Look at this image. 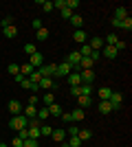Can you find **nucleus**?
Wrapping results in <instances>:
<instances>
[{
	"label": "nucleus",
	"instance_id": "1",
	"mask_svg": "<svg viewBox=\"0 0 132 147\" xmlns=\"http://www.w3.org/2000/svg\"><path fill=\"white\" fill-rule=\"evenodd\" d=\"M9 127L16 129V132H20V129L29 127V119L24 117V114H18V117H11V121H9Z\"/></svg>",
	"mask_w": 132,
	"mask_h": 147
},
{
	"label": "nucleus",
	"instance_id": "2",
	"mask_svg": "<svg viewBox=\"0 0 132 147\" xmlns=\"http://www.w3.org/2000/svg\"><path fill=\"white\" fill-rule=\"evenodd\" d=\"M38 73H40V77H55V64H42V66L38 68Z\"/></svg>",
	"mask_w": 132,
	"mask_h": 147
},
{
	"label": "nucleus",
	"instance_id": "3",
	"mask_svg": "<svg viewBox=\"0 0 132 147\" xmlns=\"http://www.w3.org/2000/svg\"><path fill=\"white\" fill-rule=\"evenodd\" d=\"M70 73H73V68H70L66 61H62V64H55V77H68Z\"/></svg>",
	"mask_w": 132,
	"mask_h": 147
},
{
	"label": "nucleus",
	"instance_id": "4",
	"mask_svg": "<svg viewBox=\"0 0 132 147\" xmlns=\"http://www.w3.org/2000/svg\"><path fill=\"white\" fill-rule=\"evenodd\" d=\"M40 88H42V90H46V92H51V90H55L57 88V84L53 79H51V77H42V79H40V84H38Z\"/></svg>",
	"mask_w": 132,
	"mask_h": 147
},
{
	"label": "nucleus",
	"instance_id": "5",
	"mask_svg": "<svg viewBox=\"0 0 132 147\" xmlns=\"http://www.w3.org/2000/svg\"><path fill=\"white\" fill-rule=\"evenodd\" d=\"M79 77H82V84H86V86H93V81H95V73H93V68H88V70H82V73H79Z\"/></svg>",
	"mask_w": 132,
	"mask_h": 147
},
{
	"label": "nucleus",
	"instance_id": "6",
	"mask_svg": "<svg viewBox=\"0 0 132 147\" xmlns=\"http://www.w3.org/2000/svg\"><path fill=\"white\" fill-rule=\"evenodd\" d=\"M9 112H11V117L22 114V103H20L18 99H11V101H9Z\"/></svg>",
	"mask_w": 132,
	"mask_h": 147
},
{
	"label": "nucleus",
	"instance_id": "7",
	"mask_svg": "<svg viewBox=\"0 0 132 147\" xmlns=\"http://www.w3.org/2000/svg\"><path fill=\"white\" fill-rule=\"evenodd\" d=\"M51 138L55 143H64L66 141V129H57V127H53V132H51Z\"/></svg>",
	"mask_w": 132,
	"mask_h": 147
},
{
	"label": "nucleus",
	"instance_id": "8",
	"mask_svg": "<svg viewBox=\"0 0 132 147\" xmlns=\"http://www.w3.org/2000/svg\"><path fill=\"white\" fill-rule=\"evenodd\" d=\"M29 64H31V66L35 68V70H38V68L44 64V57H42V53H33V55L29 57Z\"/></svg>",
	"mask_w": 132,
	"mask_h": 147
},
{
	"label": "nucleus",
	"instance_id": "9",
	"mask_svg": "<svg viewBox=\"0 0 132 147\" xmlns=\"http://www.w3.org/2000/svg\"><path fill=\"white\" fill-rule=\"evenodd\" d=\"M101 53H104V57H106V59H114V57L119 55V51L114 49V46H104V49H101Z\"/></svg>",
	"mask_w": 132,
	"mask_h": 147
},
{
	"label": "nucleus",
	"instance_id": "10",
	"mask_svg": "<svg viewBox=\"0 0 132 147\" xmlns=\"http://www.w3.org/2000/svg\"><path fill=\"white\" fill-rule=\"evenodd\" d=\"M86 44H88L93 51H101L104 46H106V44H104V37H93V40H90V42H86Z\"/></svg>",
	"mask_w": 132,
	"mask_h": 147
},
{
	"label": "nucleus",
	"instance_id": "11",
	"mask_svg": "<svg viewBox=\"0 0 132 147\" xmlns=\"http://www.w3.org/2000/svg\"><path fill=\"white\" fill-rule=\"evenodd\" d=\"M2 33H5V37L13 40V37L18 35V26H16V24H9V26H5V29H2Z\"/></svg>",
	"mask_w": 132,
	"mask_h": 147
},
{
	"label": "nucleus",
	"instance_id": "12",
	"mask_svg": "<svg viewBox=\"0 0 132 147\" xmlns=\"http://www.w3.org/2000/svg\"><path fill=\"white\" fill-rule=\"evenodd\" d=\"M66 81H68V86H82V77H79V73H70L68 77H66Z\"/></svg>",
	"mask_w": 132,
	"mask_h": 147
},
{
	"label": "nucleus",
	"instance_id": "13",
	"mask_svg": "<svg viewBox=\"0 0 132 147\" xmlns=\"http://www.w3.org/2000/svg\"><path fill=\"white\" fill-rule=\"evenodd\" d=\"M97 110H99L101 114H110V112H112V103H110V101H99Z\"/></svg>",
	"mask_w": 132,
	"mask_h": 147
},
{
	"label": "nucleus",
	"instance_id": "14",
	"mask_svg": "<svg viewBox=\"0 0 132 147\" xmlns=\"http://www.w3.org/2000/svg\"><path fill=\"white\" fill-rule=\"evenodd\" d=\"M49 117H51V114H49V108H46V105H42V108L38 110V114H35V119H38L40 123H44Z\"/></svg>",
	"mask_w": 132,
	"mask_h": 147
},
{
	"label": "nucleus",
	"instance_id": "15",
	"mask_svg": "<svg viewBox=\"0 0 132 147\" xmlns=\"http://www.w3.org/2000/svg\"><path fill=\"white\" fill-rule=\"evenodd\" d=\"M114 18L117 20H126V18H130V13H128L126 7H117V9H114Z\"/></svg>",
	"mask_w": 132,
	"mask_h": 147
},
{
	"label": "nucleus",
	"instance_id": "16",
	"mask_svg": "<svg viewBox=\"0 0 132 147\" xmlns=\"http://www.w3.org/2000/svg\"><path fill=\"white\" fill-rule=\"evenodd\" d=\"M110 94H112V90H110V88H99V90H97V97L101 99V101H108V99H110Z\"/></svg>",
	"mask_w": 132,
	"mask_h": 147
},
{
	"label": "nucleus",
	"instance_id": "17",
	"mask_svg": "<svg viewBox=\"0 0 132 147\" xmlns=\"http://www.w3.org/2000/svg\"><path fill=\"white\" fill-rule=\"evenodd\" d=\"M49 29H46V26H42V29H38L35 31V37H38V42H44V40H49Z\"/></svg>",
	"mask_w": 132,
	"mask_h": 147
},
{
	"label": "nucleus",
	"instance_id": "18",
	"mask_svg": "<svg viewBox=\"0 0 132 147\" xmlns=\"http://www.w3.org/2000/svg\"><path fill=\"white\" fill-rule=\"evenodd\" d=\"M77 103H79V108H88V105H93V97H84V94H79L77 97Z\"/></svg>",
	"mask_w": 132,
	"mask_h": 147
},
{
	"label": "nucleus",
	"instance_id": "19",
	"mask_svg": "<svg viewBox=\"0 0 132 147\" xmlns=\"http://www.w3.org/2000/svg\"><path fill=\"white\" fill-rule=\"evenodd\" d=\"M33 70H35V68H33L31 64H29V61L20 66V75H22V77H31V73H33Z\"/></svg>",
	"mask_w": 132,
	"mask_h": 147
},
{
	"label": "nucleus",
	"instance_id": "20",
	"mask_svg": "<svg viewBox=\"0 0 132 147\" xmlns=\"http://www.w3.org/2000/svg\"><path fill=\"white\" fill-rule=\"evenodd\" d=\"M70 117H73V123H77V121H84L86 112H84L82 108H77V110H73V112H70Z\"/></svg>",
	"mask_w": 132,
	"mask_h": 147
},
{
	"label": "nucleus",
	"instance_id": "21",
	"mask_svg": "<svg viewBox=\"0 0 132 147\" xmlns=\"http://www.w3.org/2000/svg\"><path fill=\"white\" fill-rule=\"evenodd\" d=\"M29 138H33V141H38L40 138V125H29Z\"/></svg>",
	"mask_w": 132,
	"mask_h": 147
},
{
	"label": "nucleus",
	"instance_id": "22",
	"mask_svg": "<svg viewBox=\"0 0 132 147\" xmlns=\"http://www.w3.org/2000/svg\"><path fill=\"white\" fill-rule=\"evenodd\" d=\"M73 40L79 44H86V33H84L82 29H75V33H73Z\"/></svg>",
	"mask_w": 132,
	"mask_h": 147
},
{
	"label": "nucleus",
	"instance_id": "23",
	"mask_svg": "<svg viewBox=\"0 0 132 147\" xmlns=\"http://www.w3.org/2000/svg\"><path fill=\"white\" fill-rule=\"evenodd\" d=\"M49 114H51V117H62V108H60V103H51L49 105Z\"/></svg>",
	"mask_w": 132,
	"mask_h": 147
},
{
	"label": "nucleus",
	"instance_id": "24",
	"mask_svg": "<svg viewBox=\"0 0 132 147\" xmlns=\"http://www.w3.org/2000/svg\"><path fill=\"white\" fill-rule=\"evenodd\" d=\"M22 112H24V117H26V119H35V114H38V108H35V105H26Z\"/></svg>",
	"mask_w": 132,
	"mask_h": 147
},
{
	"label": "nucleus",
	"instance_id": "25",
	"mask_svg": "<svg viewBox=\"0 0 132 147\" xmlns=\"http://www.w3.org/2000/svg\"><path fill=\"white\" fill-rule=\"evenodd\" d=\"M42 103L46 105V108H49L51 103H55V94H53V92H46V94H42Z\"/></svg>",
	"mask_w": 132,
	"mask_h": 147
},
{
	"label": "nucleus",
	"instance_id": "26",
	"mask_svg": "<svg viewBox=\"0 0 132 147\" xmlns=\"http://www.w3.org/2000/svg\"><path fill=\"white\" fill-rule=\"evenodd\" d=\"M77 136H79V141H90V138H93V132H90V129H79V132H77Z\"/></svg>",
	"mask_w": 132,
	"mask_h": 147
},
{
	"label": "nucleus",
	"instance_id": "27",
	"mask_svg": "<svg viewBox=\"0 0 132 147\" xmlns=\"http://www.w3.org/2000/svg\"><path fill=\"white\" fill-rule=\"evenodd\" d=\"M117 42H119L117 33H108V35H106V40H104V44H108V46H114Z\"/></svg>",
	"mask_w": 132,
	"mask_h": 147
},
{
	"label": "nucleus",
	"instance_id": "28",
	"mask_svg": "<svg viewBox=\"0 0 132 147\" xmlns=\"http://www.w3.org/2000/svg\"><path fill=\"white\" fill-rule=\"evenodd\" d=\"M79 66H82V70H88V68H93V66H95V61L90 59V57H82Z\"/></svg>",
	"mask_w": 132,
	"mask_h": 147
},
{
	"label": "nucleus",
	"instance_id": "29",
	"mask_svg": "<svg viewBox=\"0 0 132 147\" xmlns=\"http://www.w3.org/2000/svg\"><path fill=\"white\" fill-rule=\"evenodd\" d=\"M38 5L42 7V11H46V13L53 11V2H49V0H38Z\"/></svg>",
	"mask_w": 132,
	"mask_h": 147
},
{
	"label": "nucleus",
	"instance_id": "30",
	"mask_svg": "<svg viewBox=\"0 0 132 147\" xmlns=\"http://www.w3.org/2000/svg\"><path fill=\"white\" fill-rule=\"evenodd\" d=\"M70 24L75 26V29H79V26L84 24V18H82V16H77V13H73V18H70Z\"/></svg>",
	"mask_w": 132,
	"mask_h": 147
},
{
	"label": "nucleus",
	"instance_id": "31",
	"mask_svg": "<svg viewBox=\"0 0 132 147\" xmlns=\"http://www.w3.org/2000/svg\"><path fill=\"white\" fill-rule=\"evenodd\" d=\"M77 53H79V55H82V57H90V53H93V49H90L88 44H82V49L77 51Z\"/></svg>",
	"mask_w": 132,
	"mask_h": 147
},
{
	"label": "nucleus",
	"instance_id": "32",
	"mask_svg": "<svg viewBox=\"0 0 132 147\" xmlns=\"http://www.w3.org/2000/svg\"><path fill=\"white\" fill-rule=\"evenodd\" d=\"M79 94H84V97H90V94H93V86H86V84H82V86H79Z\"/></svg>",
	"mask_w": 132,
	"mask_h": 147
},
{
	"label": "nucleus",
	"instance_id": "33",
	"mask_svg": "<svg viewBox=\"0 0 132 147\" xmlns=\"http://www.w3.org/2000/svg\"><path fill=\"white\" fill-rule=\"evenodd\" d=\"M119 29H126V31H132V18H126V20H121V24Z\"/></svg>",
	"mask_w": 132,
	"mask_h": 147
},
{
	"label": "nucleus",
	"instance_id": "34",
	"mask_svg": "<svg viewBox=\"0 0 132 147\" xmlns=\"http://www.w3.org/2000/svg\"><path fill=\"white\" fill-rule=\"evenodd\" d=\"M7 73H9V75H13V77H16V75L20 73V66H18V64H9V66H7Z\"/></svg>",
	"mask_w": 132,
	"mask_h": 147
},
{
	"label": "nucleus",
	"instance_id": "35",
	"mask_svg": "<svg viewBox=\"0 0 132 147\" xmlns=\"http://www.w3.org/2000/svg\"><path fill=\"white\" fill-rule=\"evenodd\" d=\"M51 132H53L51 125H40V136H51Z\"/></svg>",
	"mask_w": 132,
	"mask_h": 147
},
{
	"label": "nucleus",
	"instance_id": "36",
	"mask_svg": "<svg viewBox=\"0 0 132 147\" xmlns=\"http://www.w3.org/2000/svg\"><path fill=\"white\" fill-rule=\"evenodd\" d=\"M68 147H82L79 136H70V138H68Z\"/></svg>",
	"mask_w": 132,
	"mask_h": 147
},
{
	"label": "nucleus",
	"instance_id": "37",
	"mask_svg": "<svg viewBox=\"0 0 132 147\" xmlns=\"http://www.w3.org/2000/svg\"><path fill=\"white\" fill-rule=\"evenodd\" d=\"M77 132H79V127H77V125H73V123L66 127V134H68V136H77Z\"/></svg>",
	"mask_w": 132,
	"mask_h": 147
},
{
	"label": "nucleus",
	"instance_id": "38",
	"mask_svg": "<svg viewBox=\"0 0 132 147\" xmlns=\"http://www.w3.org/2000/svg\"><path fill=\"white\" fill-rule=\"evenodd\" d=\"M77 7H79V0H66V9H70V11H75Z\"/></svg>",
	"mask_w": 132,
	"mask_h": 147
},
{
	"label": "nucleus",
	"instance_id": "39",
	"mask_svg": "<svg viewBox=\"0 0 132 147\" xmlns=\"http://www.w3.org/2000/svg\"><path fill=\"white\" fill-rule=\"evenodd\" d=\"M24 53H26L29 57H31L33 53H38V49H35V44H26V46H24Z\"/></svg>",
	"mask_w": 132,
	"mask_h": 147
},
{
	"label": "nucleus",
	"instance_id": "40",
	"mask_svg": "<svg viewBox=\"0 0 132 147\" xmlns=\"http://www.w3.org/2000/svg\"><path fill=\"white\" fill-rule=\"evenodd\" d=\"M26 79H29V81H33V84H40V79H42V77H40V73H38V70H33V73H31V77H26Z\"/></svg>",
	"mask_w": 132,
	"mask_h": 147
},
{
	"label": "nucleus",
	"instance_id": "41",
	"mask_svg": "<svg viewBox=\"0 0 132 147\" xmlns=\"http://www.w3.org/2000/svg\"><path fill=\"white\" fill-rule=\"evenodd\" d=\"M60 119H62L66 125H70V123H73V117H70V112H62V117H60Z\"/></svg>",
	"mask_w": 132,
	"mask_h": 147
},
{
	"label": "nucleus",
	"instance_id": "42",
	"mask_svg": "<svg viewBox=\"0 0 132 147\" xmlns=\"http://www.w3.org/2000/svg\"><path fill=\"white\" fill-rule=\"evenodd\" d=\"M60 13H62V18H64V20H70V18H73V11H70V9H66V7H64Z\"/></svg>",
	"mask_w": 132,
	"mask_h": 147
},
{
	"label": "nucleus",
	"instance_id": "43",
	"mask_svg": "<svg viewBox=\"0 0 132 147\" xmlns=\"http://www.w3.org/2000/svg\"><path fill=\"white\" fill-rule=\"evenodd\" d=\"M22 147H38V141H33V138H26V141H22Z\"/></svg>",
	"mask_w": 132,
	"mask_h": 147
},
{
	"label": "nucleus",
	"instance_id": "44",
	"mask_svg": "<svg viewBox=\"0 0 132 147\" xmlns=\"http://www.w3.org/2000/svg\"><path fill=\"white\" fill-rule=\"evenodd\" d=\"M55 7L60 9V11H62L64 7H66V0H55V2H53V9H55Z\"/></svg>",
	"mask_w": 132,
	"mask_h": 147
},
{
	"label": "nucleus",
	"instance_id": "45",
	"mask_svg": "<svg viewBox=\"0 0 132 147\" xmlns=\"http://www.w3.org/2000/svg\"><path fill=\"white\" fill-rule=\"evenodd\" d=\"M18 138H22V141H26V138H29V129H20V132H18Z\"/></svg>",
	"mask_w": 132,
	"mask_h": 147
},
{
	"label": "nucleus",
	"instance_id": "46",
	"mask_svg": "<svg viewBox=\"0 0 132 147\" xmlns=\"http://www.w3.org/2000/svg\"><path fill=\"white\" fill-rule=\"evenodd\" d=\"M38 103H40L38 94H31V97H29V105H35V108H38Z\"/></svg>",
	"mask_w": 132,
	"mask_h": 147
},
{
	"label": "nucleus",
	"instance_id": "47",
	"mask_svg": "<svg viewBox=\"0 0 132 147\" xmlns=\"http://www.w3.org/2000/svg\"><path fill=\"white\" fill-rule=\"evenodd\" d=\"M20 86H22V88H26V90H31L33 81H29V79H22V81H20Z\"/></svg>",
	"mask_w": 132,
	"mask_h": 147
},
{
	"label": "nucleus",
	"instance_id": "48",
	"mask_svg": "<svg viewBox=\"0 0 132 147\" xmlns=\"http://www.w3.org/2000/svg\"><path fill=\"white\" fill-rule=\"evenodd\" d=\"M126 46H128V42H121V40H119L117 44H114V49H117V51H123Z\"/></svg>",
	"mask_w": 132,
	"mask_h": 147
},
{
	"label": "nucleus",
	"instance_id": "49",
	"mask_svg": "<svg viewBox=\"0 0 132 147\" xmlns=\"http://www.w3.org/2000/svg\"><path fill=\"white\" fill-rule=\"evenodd\" d=\"M31 26H33V29H35V31H38V29H42V22H40V20H33V22H31Z\"/></svg>",
	"mask_w": 132,
	"mask_h": 147
},
{
	"label": "nucleus",
	"instance_id": "50",
	"mask_svg": "<svg viewBox=\"0 0 132 147\" xmlns=\"http://www.w3.org/2000/svg\"><path fill=\"white\" fill-rule=\"evenodd\" d=\"M99 57H101V53H99V51H93V53H90V59H93V61H97Z\"/></svg>",
	"mask_w": 132,
	"mask_h": 147
},
{
	"label": "nucleus",
	"instance_id": "51",
	"mask_svg": "<svg viewBox=\"0 0 132 147\" xmlns=\"http://www.w3.org/2000/svg\"><path fill=\"white\" fill-rule=\"evenodd\" d=\"M11 147H22V138H18V136H16V138H13V143H11Z\"/></svg>",
	"mask_w": 132,
	"mask_h": 147
},
{
	"label": "nucleus",
	"instance_id": "52",
	"mask_svg": "<svg viewBox=\"0 0 132 147\" xmlns=\"http://www.w3.org/2000/svg\"><path fill=\"white\" fill-rule=\"evenodd\" d=\"M11 24V16H7V18H2V29H5V26H9Z\"/></svg>",
	"mask_w": 132,
	"mask_h": 147
},
{
	"label": "nucleus",
	"instance_id": "53",
	"mask_svg": "<svg viewBox=\"0 0 132 147\" xmlns=\"http://www.w3.org/2000/svg\"><path fill=\"white\" fill-rule=\"evenodd\" d=\"M70 94H75V97H79V86H70Z\"/></svg>",
	"mask_w": 132,
	"mask_h": 147
},
{
	"label": "nucleus",
	"instance_id": "54",
	"mask_svg": "<svg viewBox=\"0 0 132 147\" xmlns=\"http://www.w3.org/2000/svg\"><path fill=\"white\" fill-rule=\"evenodd\" d=\"M62 147H68V143H62Z\"/></svg>",
	"mask_w": 132,
	"mask_h": 147
},
{
	"label": "nucleus",
	"instance_id": "55",
	"mask_svg": "<svg viewBox=\"0 0 132 147\" xmlns=\"http://www.w3.org/2000/svg\"><path fill=\"white\" fill-rule=\"evenodd\" d=\"M0 147H7V145H5V143H0Z\"/></svg>",
	"mask_w": 132,
	"mask_h": 147
}]
</instances>
